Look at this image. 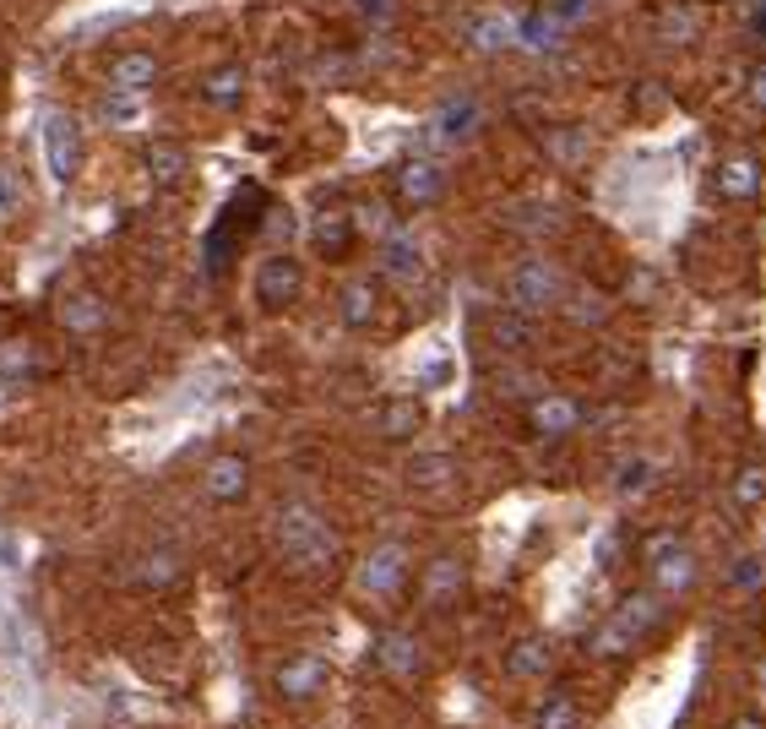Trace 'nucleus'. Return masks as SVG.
<instances>
[{
  "label": "nucleus",
  "instance_id": "nucleus-27",
  "mask_svg": "<svg viewBox=\"0 0 766 729\" xmlns=\"http://www.w3.org/2000/svg\"><path fill=\"white\" fill-rule=\"evenodd\" d=\"M408 479H413V485H436V479H447V458H419V464L408 468Z\"/></svg>",
  "mask_w": 766,
  "mask_h": 729
},
{
  "label": "nucleus",
  "instance_id": "nucleus-7",
  "mask_svg": "<svg viewBox=\"0 0 766 729\" xmlns=\"http://www.w3.org/2000/svg\"><path fill=\"white\" fill-rule=\"evenodd\" d=\"M359 577H365L370 594H397L402 577H408V555H402V544H381V550H370V561H365Z\"/></svg>",
  "mask_w": 766,
  "mask_h": 729
},
{
  "label": "nucleus",
  "instance_id": "nucleus-12",
  "mask_svg": "<svg viewBox=\"0 0 766 729\" xmlns=\"http://www.w3.org/2000/svg\"><path fill=\"white\" fill-rule=\"evenodd\" d=\"M376 664H381L386 675H413L419 669V643L402 637V632H391V637H381V648H376Z\"/></svg>",
  "mask_w": 766,
  "mask_h": 729
},
{
  "label": "nucleus",
  "instance_id": "nucleus-23",
  "mask_svg": "<svg viewBox=\"0 0 766 729\" xmlns=\"http://www.w3.org/2000/svg\"><path fill=\"white\" fill-rule=\"evenodd\" d=\"M734 496H739V507H756L766 501V464H751L739 473V485H734Z\"/></svg>",
  "mask_w": 766,
  "mask_h": 729
},
{
  "label": "nucleus",
  "instance_id": "nucleus-19",
  "mask_svg": "<svg viewBox=\"0 0 766 729\" xmlns=\"http://www.w3.org/2000/svg\"><path fill=\"white\" fill-rule=\"evenodd\" d=\"M457 589H462V566H457V561H436V566H430V577H424V594H430V598H451Z\"/></svg>",
  "mask_w": 766,
  "mask_h": 729
},
{
  "label": "nucleus",
  "instance_id": "nucleus-32",
  "mask_svg": "<svg viewBox=\"0 0 766 729\" xmlns=\"http://www.w3.org/2000/svg\"><path fill=\"white\" fill-rule=\"evenodd\" d=\"M751 104H756V110H766V66L751 76Z\"/></svg>",
  "mask_w": 766,
  "mask_h": 729
},
{
  "label": "nucleus",
  "instance_id": "nucleus-9",
  "mask_svg": "<svg viewBox=\"0 0 766 729\" xmlns=\"http://www.w3.org/2000/svg\"><path fill=\"white\" fill-rule=\"evenodd\" d=\"M397 191H402V201L424 207V201L441 197V169H436L430 158H408V164L397 169Z\"/></svg>",
  "mask_w": 766,
  "mask_h": 729
},
{
  "label": "nucleus",
  "instance_id": "nucleus-17",
  "mask_svg": "<svg viewBox=\"0 0 766 729\" xmlns=\"http://www.w3.org/2000/svg\"><path fill=\"white\" fill-rule=\"evenodd\" d=\"M544 664H549V643H544V637H527V643H516V648L506 654L511 675H538Z\"/></svg>",
  "mask_w": 766,
  "mask_h": 729
},
{
  "label": "nucleus",
  "instance_id": "nucleus-14",
  "mask_svg": "<svg viewBox=\"0 0 766 729\" xmlns=\"http://www.w3.org/2000/svg\"><path fill=\"white\" fill-rule=\"evenodd\" d=\"M61 322L71 332L104 327V300H93V294H71V300H65V311H61Z\"/></svg>",
  "mask_w": 766,
  "mask_h": 729
},
{
  "label": "nucleus",
  "instance_id": "nucleus-25",
  "mask_svg": "<svg viewBox=\"0 0 766 729\" xmlns=\"http://www.w3.org/2000/svg\"><path fill=\"white\" fill-rule=\"evenodd\" d=\"M348 235H354V223H348V218H321V223H316L321 251H332V257H337V251L348 246Z\"/></svg>",
  "mask_w": 766,
  "mask_h": 729
},
{
  "label": "nucleus",
  "instance_id": "nucleus-22",
  "mask_svg": "<svg viewBox=\"0 0 766 729\" xmlns=\"http://www.w3.org/2000/svg\"><path fill=\"white\" fill-rule=\"evenodd\" d=\"M386 272L391 278H413L419 272V251L408 240H386Z\"/></svg>",
  "mask_w": 766,
  "mask_h": 729
},
{
  "label": "nucleus",
  "instance_id": "nucleus-5",
  "mask_svg": "<svg viewBox=\"0 0 766 729\" xmlns=\"http://www.w3.org/2000/svg\"><path fill=\"white\" fill-rule=\"evenodd\" d=\"M321 686H326V659H316V654H294V659L277 669V691H283L288 702L316 697Z\"/></svg>",
  "mask_w": 766,
  "mask_h": 729
},
{
  "label": "nucleus",
  "instance_id": "nucleus-28",
  "mask_svg": "<svg viewBox=\"0 0 766 729\" xmlns=\"http://www.w3.org/2000/svg\"><path fill=\"white\" fill-rule=\"evenodd\" d=\"M506 22H501V17H495V22H484V28H479V50H501V44H506Z\"/></svg>",
  "mask_w": 766,
  "mask_h": 729
},
{
  "label": "nucleus",
  "instance_id": "nucleus-3",
  "mask_svg": "<svg viewBox=\"0 0 766 729\" xmlns=\"http://www.w3.org/2000/svg\"><path fill=\"white\" fill-rule=\"evenodd\" d=\"M652 615H658V604L647 594H637V598H626L620 610H615V621L598 632V648L604 654H620V648H631V643H641V632L652 626Z\"/></svg>",
  "mask_w": 766,
  "mask_h": 729
},
{
  "label": "nucleus",
  "instance_id": "nucleus-8",
  "mask_svg": "<svg viewBox=\"0 0 766 729\" xmlns=\"http://www.w3.org/2000/svg\"><path fill=\"white\" fill-rule=\"evenodd\" d=\"M158 76H164L158 55H147V50H130V55H120V61H115V71H109V87H120V93H147Z\"/></svg>",
  "mask_w": 766,
  "mask_h": 729
},
{
  "label": "nucleus",
  "instance_id": "nucleus-18",
  "mask_svg": "<svg viewBox=\"0 0 766 729\" xmlns=\"http://www.w3.org/2000/svg\"><path fill=\"white\" fill-rule=\"evenodd\" d=\"M136 115H141V93H120V87L104 93V121H115V126H136Z\"/></svg>",
  "mask_w": 766,
  "mask_h": 729
},
{
  "label": "nucleus",
  "instance_id": "nucleus-24",
  "mask_svg": "<svg viewBox=\"0 0 766 729\" xmlns=\"http://www.w3.org/2000/svg\"><path fill=\"white\" fill-rule=\"evenodd\" d=\"M538 729H576L571 697H549V702L538 708Z\"/></svg>",
  "mask_w": 766,
  "mask_h": 729
},
{
  "label": "nucleus",
  "instance_id": "nucleus-4",
  "mask_svg": "<svg viewBox=\"0 0 766 729\" xmlns=\"http://www.w3.org/2000/svg\"><path fill=\"white\" fill-rule=\"evenodd\" d=\"M511 300L522 305V311H544V305H555L560 300V272L544 262H522L511 272Z\"/></svg>",
  "mask_w": 766,
  "mask_h": 729
},
{
  "label": "nucleus",
  "instance_id": "nucleus-13",
  "mask_svg": "<svg viewBox=\"0 0 766 729\" xmlns=\"http://www.w3.org/2000/svg\"><path fill=\"white\" fill-rule=\"evenodd\" d=\"M652 566H658V589H663V594L685 589V577H691V561H685L674 544H652Z\"/></svg>",
  "mask_w": 766,
  "mask_h": 729
},
{
  "label": "nucleus",
  "instance_id": "nucleus-21",
  "mask_svg": "<svg viewBox=\"0 0 766 729\" xmlns=\"http://www.w3.org/2000/svg\"><path fill=\"white\" fill-rule=\"evenodd\" d=\"M555 39H560V17H549V11L522 28V44H533V50H555Z\"/></svg>",
  "mask_w": 766,
  "mask_h": 729
},
{
  "label": "nucleus",
  "instance_id": "nucleus-31",
  "mask_svg": "<svg viewBox=\"0 0 766 729\" xmlns=\"http://www.w3.org/2000/svg\"><path fill=\"white\" fill-rule=\"evenodd\" d=\"M734 583H745V589H756V583H762V566H756V561H745V566H734Z\"/></svg>",
  "mask_w": 766,
  "mask_h": 729
},
{
  "label": "nucleus",
  "instance_id": "nucleus-16",
  "mask_svg": "<svg viewBox=\"0 0 766 729\" xmlns=\"http://www.w3.org/2000/svg\"><path fill=\"white\" fill-rule=\"evenodd\" d=\"M370 316H376V289L370 283H348L343 289V322L348 327H365Z\"/></svg>",
  "mask_w": 766,
  "mask_h": 729
},
{
  "label": "nucleus",
  "instance_id": "nucleus-33",
  "mask_svg": "<svg viewBox=\"0 0 766 729\" xmlns=\"http://www.w3.org/2000/svg\"><path fill=\"white\" fill-rule=\"evenodd\" d=\"M0 566H6V572L17 566V550H11V539H6V533H0Z\"/></svg>",
  "mask_w": 766,
  "mask_h": 729
},
{
  "label": "nucleus",
  "instance_id": "nucleus-34",
  "mask_svg": "<svg viewBox=\"0 0 766 729\" xmlns=\"http://www.w3.org/2000/svg\"><path fill=\"white\" fill-rule=\"evenodd\" d=\"M734 729H762V719H756V714H745V719H734Z\"/></svg>",
  "mask_w": 766,
  "mask_h": 729
},
{
  "label": "nucleus",
  "instance_id": "nucleus-20",
  "mask_svg": "<svg viewBox=\"0 0 766 729\" xmlns=\"http://www.w3.org/2000/svg\"><path fill=\"white\" fill-rule=\"evenodd\" d=\"M723 191H728V197H751V191H756V164H751V158L723 164Z\"/></svg>",
  "mask_w": 766,
  "mask_h": 729
},
{
  "label": "nucleus",
  "instance_id": "nucleus-30",
  "mask_svg": "<svg viewBox=\"0 0 766 729\" xmlns=\"http://www.w3.org/2000/svg\"><path fill=\"white\" fill-rule=\"evenodd\" d=\"M0 371H28V348H22V343H17L11 354L0 348Z\"/></svg>",
  "mask_w": 766,
  "mask_h": 729
},
{
  "label": "nucleus",
  "instance_id": "nucleus-6",
  "mask_svg": "<svg viewBox=\"0 0 766 729\" xmlns=\"http://www.w3.org/2000/svg\"><path fill=\"white\" fill-rule=\"evenodd\" d=\"M201 485H207V496H212V501H240V496L251 490V464H245V458H234V452H223V458H212V464H207Z\"/></svg>",
  "mask_w": 766,
  "mask_h": 729
},
{
  "label": "nucleus",
  "instance_id": "nucleus-29",
  "mask_svg": "<svg viewBox=\"0 0 766 729\" xmlns=\"http://www.w3.org/2000/svg\"><path fill=\"white\" fill-rule=\"evenodd\" d=\"M147 577H153V583H164V577H175V555H169V550H158V555L147 561Z\"/></svg>",
  "mask_w": 766,
  "mask_h": 729
},
{
  "label": "nucleus",
  "instance_id": "nucleus-35",
  "mask_svg": "<svg viewBox=\"0 0 766 729\" xmlns=\"http://www.w3.org/2000/svg\"><path fill=\"white\" fill-rule=\"evenodd\" d=\"M0 408H6V376H0Z\"/></svg>",
  "mask_w": 766,
  "mask_h": 729
},
{
  "label": "nucleus",
  "instance_id": "nucleus-15",
  "mask_svg": "<svg viewBox=\"0 0 766 729\" xmlns=\"http://www.w3.org/2000/svg\"><path fill=\"white\" fill-rule=\"evenodd\" d=\"M201 93H207L212 104H240V98H245V71H240V66L212 71V76L201 82Z\"/></svg>",
  "mask_w": 766,
  "mask_h": 729
},
{
  "label": "nucleus",
  "instance_id": "nucleus-11",
  "mask_svg": "<svg viewBox=\"0 0 766 729\" xmlns=\"http://www.w3.org/2000/svg\"><path fill=\"white\" fill-rule=\"evenodd\" d=\"M576 419H581V408L571 398H538L533 403V430L538 436H566L576 430Z\"/></svg>",
  "mask_w": 766,
  "mask_h": 729
},
{
  "label": "nucleus",
  "instance_id": "nucleus-26",
  "mask_svg": "<svg viewBox=\"0 0 766 729\" xmlns=\"http://www.w3.org/2000/svg\"><path fill=\"white\" fill-rule=\"evenodd\" d=\"M413 425H419V408L413 403H391L386 408V436H413Z\"/></svg>",
  "mask_w": 766,
  "mask_h": 729
},
{
  "label": "nucleus",
  "instance_id": "nucleus-1",
  "mask_svg": "<svg viewBox=\"0 0 766 729\" xmlns=\"http://www.w3.org/2000/svg\"><path fill=\"white\" fill-rule=\"evenodd\" d=\"M39 153H44V169L55 186H71L76 169H82V132L65 110H50L44 126H39Z\"/></svg>",
  "mask_w": 766,
  "mask_h": 729
},
{
  "label": "nucleus",
  "instance_id": "nucleus-10",
  "mask_svg": "<svg viewBox=\"0 0 766 729\" xmlns=\"http://www.w3.org/2000/svg\"><path fill=\"white\" fill-rule=\"evenodd\" d=\"M147 169H153L158 186H180L186 169H191V153L175 147V142H153V147H147Z\"/></svg>",
  "mask_w": 766,
  "mask_h": 729
},
{
  "label": "nucleus",
  "instance_id": "nucleus-2",
  "mask_svg": "<svg viewBox=\"0 0 766 729\" xmlns=\"http://www.w3.org/2000/svg\"><path fill=\"white\" fill-rule=\"evenodd\" d=\"M300 289H305V267L294 262V257H266L261 272H255V300H261L266 311L294 305V300H300Z\"/></svg>",
  "mask_w": 766,
  "mask_h": 729
}]
</instances>
